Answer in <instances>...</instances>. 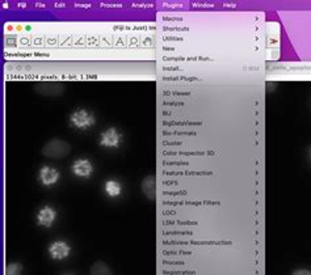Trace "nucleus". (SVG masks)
Instances as JSON below:
<instances>
[{"instance_id":"1","label":"nucleus","mask_w":311,"mask_h":275,"mask_svg":"<svg viewBox=\"0 0 311 275\" xmlns=\"http://www.w3.org/2000/svg\"><path fill=\"white\" fill-rule=\"evenodd\" d=\"M71 152V147L62 139H51L42 147V155L49 159H65Z\"/></svg>"},{"instance_id":"2","label":"nucleus","mask_w":311,"mask_h":275,"mask_svg":"<svg viewBox=\"0 0 311 275\" xmlns=\"http://www.w3.org/2000/svg\"><path fill=\"white\" fill-rule=\"evenodd\" d=\"M70 122L76 129H87L95 123V118L87 110L79 109L72 113L71 117H70Z\"/></svg>"},{"instance_id":"3","label":"nucleus","mask_w":311,"mask_h":275,"mask_svg":"<svg viewBox=\"0 0 311 275\" xmlns=\"http://www.w3.org/2000/svg\"><path fill=\"white\" fill-rule=\"evenodd\" d=\"M121 142V135L116 129H108L100 136V144L104 147H117Z\"/></svg>"},{"instance_id":"4","label":"nucleus","mask_w":311,"mask_h":275,"mask_svg":"<svg viewBox=\"0 0 311 275\" xmlns=\"http://www.w3.org/2000/svg\"><path fill=\"white\" fill-rule=\"evenodd\" d=\"M142 192L148 201L157 199V178L155 176H147L142 181Z\"/></svg>"},{"instance_id":"5","label":"nucleus","mask_w":311,"mask_h":275,"mask_svg":"<svg viewBox=\"0 0 311 275\" xmlns=\"http://www.w3.org/2000/svg\"><path fill=\"white\" fill-rule=\"evenodd\" d=\"M49 253L54 260H63L70 255V246L65 241H55L49 246Z\"/></svg>"},{"instance_id":"6","label":"nucleus","mask_w":311,"mask_h":275,"mask_svg":"<svg viewBox=\"0 0 311 275\" xmlns=\"http://www.w3.org/2000/svg\"><path fill=\"white\" fill-rule=\"evenodd\" d=\"M60 178V173L55 168H51V166H44V168L40 171V180L44 185H54V183L58 181Z\"/></svg>"},{"instance_id":"7","label":"nucleus","mask_w":311,"mask_h":275,"mask_svg":"<svg viewBox=\"0 0 311 275\" xmlns=\"http://www.w3.org/2000/svg\"><path fill=\"white\" fill-rule=\"evenodd\" d=\"M72 172L77 177H89L92 173V165L88 160H76L72 164Z\"/></svg>"},{"instance_id":"8","label":"nucleus","mask_w":311,"mask_h":275,"mask_svg":"<svg viewBox=\"0 0 311 275\" xmlns=\"http://www.w3.org/2000/svg\"><path fill=\"white\" fill-rule=\"evenodd\" d=\"M37 219H38V223L41 225H44V227H49V225H51V223L54 222V219H55V211H54L51 207H48V206H46V207L40 210Z\"/></svg>"},{"instance_id":"9","label":"nucleus","mask_w":311,"mask_h":275,"mask_svg":"<svg viewBox=\"0 0 311 275\" xmlns=\"http://www.w3.org/2000/svg\"><path fill=\"white\" fill-rule=\"evenodd\" d=\"M89 275H113V272L104 261H96V262L92 265Z\"/></svg>"},{"instance_id":"10","label":"nucleus","mask_w":311,"mask_h":275,"mask_svg":"<svg viewBox=\"0 0 311 275\" xmlns=\"http://www.w3.org/2000/svg\"><path fill=\"white\" fill-rule=\"evenodd\" d=\"M105 192L109 197H117L121 194V185L116 181H108L105 183Z\"/></svg>"},{"instance_id":"11","label":"nucleus","mask_w":311,"mask_h":275,"mask_svg":"<svg viewBox=\"0 0 311 275\" xmlns=\"http://www.w3.org/2000/svg\"><path fill=\"white\" fill-rule=\"evenodd\" d=\"M21 271H23V266H21V263L12 262V263H9L8 266H7L6 275H21Z\"/></svg>"},{"instance_id":"12","label":"nucleus","mask_w":311,"mask_h":275,"mask_svg":"<svg viewBox=\"0 0 311 275\" xmlns=\"http://www.w3.org/2000/svg\"><path fill=\"white\" fill-rule=\"evenodd\" d=\"M291 275H311V270L307 269H298L293 272Z\"/></svg>"}]
</instances>
